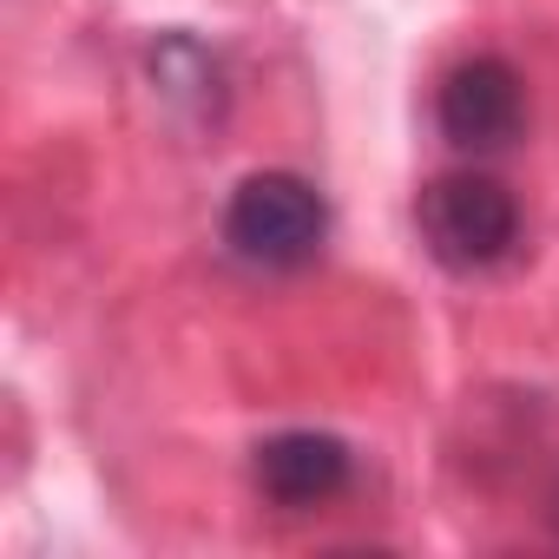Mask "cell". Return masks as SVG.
Returning <instances> with one entry per match:
<instances>
[{
  "label": "cell",
  "instance_id": "2",
  "mask_svg": "<svg viewBox=\"0 0 559 559\" xmlns=\"http://www.w3.org/2000/svg\"><path fill=\"white\" fill-rule=\"evenodd\" d=\"M415 230H421V250L448 276H487V270H500V263L520 257L526 217H520V198L493 171L454 165V171H441V178L421 185Z\"/></svg>",
  "mask_w": 559,
  "mask_h": 559
},
{
  "label": "cell",
  "instance_id": "3",
  "mask_svg": "<svg viewBox=\"0 0 559 559\" xmlns=\"http://www.w3.org/2000/svg\"><path fill=\"white\" fill-rule=\"evenodd\" d=\"M435 132L461 158H500L526 139V80L500 53H467L435 80Z\"/></svg>",
  "mask_w": 559,
  "mask_h": 559
},
{
  "label": "cell",
  "instance_id": "5",
  "mask_svg": "<svg viewBox=\"0 0 559 559\" xmlns=\"http://www.w3.org/2000/svg\"><path fill=\"white\" fill-rule=\"evenodd\" d=\"M145 73H152V93L185 112V119H224V67L204 40L191 34H158L145 47Z\"/></svg>",
  "mask_w": 559,
  "mask_h": 559
},
{
  "label": "cell",
  "instance_id": "4",
  "mask_svg": "<svg viewBox=\"0 0 559 559\" xmlns=\"http://www.w3.org/2000/svg\"><path fill=\"white\" fill-rule=\"evenodd\" d=\"M250 487L276 513H317V507H336L356 487V454L330 428H284V435L257 441Z\"/></svg>",
  "mask_w": 559,
  "mask_h": 559
},
{
  "label": "cell",
  "instance_id": "6",
  "mask_svg": "<svg viewBox=\"0 0 559 559\" xmlns=\"http://www.w3.org/2000/svg\"><path fill=\"white\" fill-rule=\"evenodd\" d=\"M546 526H552V539H559V480H552V493H546Z\"/></svg>",
  "mask_w": 559,
  "mask_h": 559
},
{
  "label": "cell",
  "instance_id": "1",
  "mask_svg": "<svg viewBox=\"0 0 559 559\" xmlns=\"http://www.w3.org/2000/svg\"><path fill=\"white\" fill-rule=\"evenodd\" d=\"M217 243L250 276H297L330 243V198L304 171H250L224 198Z\"/></svg>",
  "mask_w": 559,
  "mask_h": 559
}]
</instances>
